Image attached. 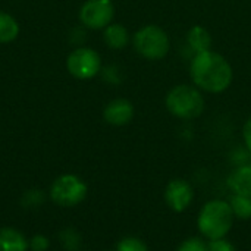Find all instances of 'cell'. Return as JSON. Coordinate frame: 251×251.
Masks as SVG:
<instances>
[{"label":"cell","mask_w":251,"mask_h":251,"mask_svg":"<svg viewBox=\"0 0 251 251\" xmlns=\"http://www.w3.org/2000/svg\"><path fill=\"white\" fill-rule=\"evenodd\" d=\"M59 243L65 251H79L82 237L75 228H63L59 232Z\"/></svg>","instance_id":"cell-16"},{"label":"cell","mask_w":251,"mask_h":251,"mask_svg":"<svg viewBox=\"0 0 251 251\" xmlns=\"http://www.w3.org/2000/svg\"><path fill=\"white\" fill-rule=\"evenodd\" d=\"M212 34L203 25H194L187 32V46L194 54L212 50Z\"/></svg>","instance_id":"cell-12"},{"label":"cell","mask_w":251,"mask_h":251,"mask_svg":"<svg viewBox=\"0 0 251 251\" xmlns=\"http://www.w3.org/2000/svg\"><path fill=\"white\" fill-rule=\"evenodd\" d=\"M88 194L85 181L75 174H63L57 176L49 190L50 200L59 207H75L81 204Z\"/></svg>","instance_id":"cell-5"},{"label":"cell","mask_w":251,"mask_h":251,"mask_svg":"<svg viewBox=\"0 0 251 251\" xmlns=\"http://www.w3.org/2000/svg\"><path fill=\"white\" fill-rule=\"evenodd\" d=\"M135 115L134 104L128 99H113L103 109V119L112 126L128 125Z\"/></svg>","instance_id":"cell-9"},{"label":"cell","mask_w":251,"mask_h":251,"mask_svg":"<svg viewBox=\"0 0 251 251\" xmlns=\"http://www.w3.org/2000/svg\"><path fill=\"white\" fill-rule=\"evenodd\" d=\"M28 246L31 251H49L50 240L43 234H35L28 240Z\"/></svg>","instance_id":"cell-20"},{"label":"cell","mask_w":251,"mask_h":251,"mask_svg":"<svg viewBox=\"0 0 251 251\" xmlns=\"http://www.w3.org/2000/svg\"><path fill=\"white\" fill-rule=\"evenodd\" d=\"M101 72H103V78L109 84H121V71L118 66H115V65L106 66L104 69H101Z\"/></svg>","instance_id":"cell-22"},{"label":"cell","mask_w":251,"mask_h":251,"mask_svg":"<svg viewBox=\"0 0 251 251\" xmlns=\"http://www.w3.org/2000/svg\"><path fill=\"white\" fill-rule=\"evenodd\" d=\"M243 140H244V147L250 151L251 154V116L246 121L243 126Z\"/></svg>","instance_id":"cell-23"},{"label":"cell","mask_w":251,"mask_h":251,"mask_svg":"<svg viewBox=\"0 0 251 251\" xmlns=\"http://www.w3.org/2000/svg\"><path fill=\"white\" fill-rule=\"evenodd\" d=\"M28 238L16 228H0V251H28Z\"/></svg>","instance_id":"cell-11"},{"label":"cell","mask_w":251,"mask_h":251,"mask_svg":"<svg viewBox=\"0 0 251 251\" xmlns=\"http://www.w3.org/2000/svg\"><path fill=\"white\" fill-rule=\"evenodd\" d=\"M78 16L85 28L104 29L113 22L115 4L112 0H85Z\"/></svg>","instance_id":"cell-7"},{"label":"cell","mask_w":251,"mask_h":251,"mask_svg":"<svg viewBox=\"0 0 251 251\" xmlns=\"http://www.w3.org/2000/svg\"><path fill=\"white\" fill-rule=\"evenodd\" d=\"M226 187L232 194L251 197V162L232 169L226 178Z\"/></svg>","instance_id":"cell-10"},{"label":"cell","mask_w":251,"mask_h":251,"mask_svg":"<svg viewBox=\"0 0 251 251\" xmlns=\"http://www.w3.org/2000/svg\"><path fill=\"white\" fill-rule=\"evenodd\" d=\"M176 251H209L207 240L203 237H188L178 246Z\"/></svg>","instance_id":"cell-19"},{"label":"cell","mask_w":251,"mask_h":251,"mask_svg":"<svg viewBox=\"0 0 251 251\" xmlns=\"http://www.w3.org/2000/svg\"><path fill=\"white\" fill-rule=\"evenodd\" d=\"M103 41L112 50H122L129 43V32L122 24L112 22L103 29Z\"/></svg>","instance_id":"cell-13"},{"label":"cell","mask_w":251,"mask_h":251,"mask_svg":"<svg viewBox=\"0 0 251 251\" xmlns=\"http://www.w3.org/2000/svg\"><path fill=\"white\" fill-rule=\"evenodd\" d=\"M190 76L199 90L210 94H221L231 87L234 71L224 54L215 50H207L193 56Z\"/></svg>","instance_id":"cell-1"},{"label":"cell","mask_w":251,"mask_h":251,"mask_svg":"<svg viewBox=\"0 0 251 251\" xmlns=\"http://www.w3.org/2000/svg\"><path fill=\"white\" fill-rule=\"evenodd\" d=\"M165 106L168 112L181 119V121H193L203 115L206 109V100L196 85L179 84L171 88L165 97Z\"/></svg>","instance_id":"cell-3"},{"label":"cell","mask_w":251,"mask_h":251,"mask_svg":"<svg viewBox=\"0 0 251 251\" xmlns=\"http://www.w3.org/2000/svg\"><path fill=\"white\" fill-rule=\"evenodd\" d=\"M207 247H209V251H237L235 246L226 237L207 241Z\"/></svg>","instance_id":"cell-21"},{"label":"cell","mask_w":251,"mask_h":251,"mask_svg":"<svg viewBox=\"0 0 251 251\" xmlns=\"http://www.w3.org/2000/svg\"><path fill=\"white\" fill-rule=\"evenodd\" d=\"M113 251H115V250H113Z\"/></svg>","instance_id":"cell-24"},{"label":"cell","mask_w":251,"mask_h":251,"mask_svg":"<svg viewBox=\"0 0 251 251\" xmlns=\"http://www.w3.org/2000/svg\"><path fill=\"white\" fill-rule=\"evenodd\" d=\"M19 24L18 21L7 12L0 10V44L12 43L19 35Z\"/></svg>","instance_id":"cell-14"},{"label":"cell","mask_w":251,"mask_h":251,"mask_svg":"<svg viewBox=\"0 0 251 251\" xmlns=\"http://www.w3.org/2000/svg\"><path fill=\"white\" fill-rule=\"evenodd\" d=\"M132 44L141 57L151 62L165 59L171 50L168 32L156 24H149L137 29L132 37Z\"/></svg>","instance_id":"cell-4"},{"label":"cell","mask_w":251,"mask_h":251,"mask_svg":"<svg viewBox=\"0 0 251 251\" xmlns=\"http://www.w3.org/2000/svg\"><path fill=\"white\" fill-rule=\"evenodd\" d=\"M165 204L175 213H182L190 209L194 201V187L182 178L169 181L163 193Z\"/></svg>","instance_id":"cell-8"},{"label":"cell","mask_w":251,"mask_h":251,"mask_svg":"<svg viewBox=\"0 0 251 251\" xmlns=\"http://www.w3.org/2000/svg\"><path fill=\"white\" fill-rule=\"evenodd\" d=\"M229 206L235 219L240 221H250L251 219V197L241 194H231L228 199Z\"/></svg>","instance_id":"cell-15"},{"label":"cell","mask_w":251,"mask_h":251,"mask_svg":"<svg viewBox=\"0 0 251 251\" xmlns=\"http://www.w3.org/2000/svg\"><path fill=\"white\" fill-rule=\"evenodd\" d=\"M44 200H46L44 191H41L38 188H32V190H28L22 194L21 204L25 209H37L44 203Z\"/></svg>","instance_id":"cell-17"},{"label":"cell","mask_w":251,"mask_h":251,"mask_svg":"<svg viewBox=\"0 0 251 251\" xmlns=\"http://www.w3.org/2000/svg\"><path fill=\"white\" fill-rule=\"evenodd\" d=\"M235 222V216L228 200L213 199L206 201L197 215V229L207 241L228 237Z\"/></svg>","instance_id":"cell-2"},{"label":"cell","mask_w":251,"mask_h":251,"mask_svg":"<svg viewBox=\"0 0 251 251\" xmlns=\"http://www.w3.org/2000/svg\"><path fill=\"white\" fill-rule=\"evenodd\" d=\"M66 69L74 78L79 81L93 79L103 69L101 56L91 47H76L66 57Z\"/></svg>","instance_id":"cell-6"},{"label":"cell","mask_w":251,"mask_h":251,"mask_svg":"<svg viewBox=\"0 0 251 251\" xmlns=\"http://www.w3.org/2000/svg\"><path fill=\"white\" fill-rule=\"evenodd\" d=\"M115 251H149L147 244L138 237H124L118 241Z\"/></svg>","instance_id":"cell-18"}]
</instances>
